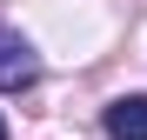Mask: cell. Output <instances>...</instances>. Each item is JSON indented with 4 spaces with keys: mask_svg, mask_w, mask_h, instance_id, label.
Instances as JSON below:
<instances>
[{
    "mask_svg": "<svg viewBox=\"0 0 147 140\" xmlns=\"http://www.w3.org/2000/svg\"><path fill=\"white\" fill-rule=\"evenodd\" d=\"M0 140H7V120H0Z\"/></svg>",
    "mask_w": 147,
    "mask_h": 140,
    "instance_id": "obj_3",
    "label": "cell"
},
{
    "mask_svg": "<svg viewBox=\"0 0 147 140\" xmlns=\"http://www.w3.org/2000/svg\"><path fill=\"white\" fill-rule=\"evenodd\" d=\"M34 80H40V54L13 27H0V93H27Z\"/></svg>",
    "mask_w": 147,
    "mask_h": 140,
    "instance_id": "obj_1",
    "label": "cell"
},
{
    "mask_svg": "<svg viewBox=\"0 0 147 140\" xmlns=\"http://www.w3.org/2000/svg\"><path fill=\"white\" fill-rule=\"evenodd\" d=\"M100 127H107V140H147V93H120V100H107Z\"/></svg>",
    "mask_w": 147,
    "mask_h": 140,
    "instance_id": "obj_2",
    "label": "cell"
}]
</instances>
